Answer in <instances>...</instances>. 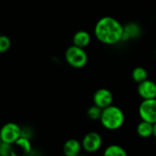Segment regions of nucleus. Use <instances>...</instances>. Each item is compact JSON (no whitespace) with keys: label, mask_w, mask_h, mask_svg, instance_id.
I'll return each instance as SVG.
<instances>
[{"label":"nucleus","mask_w":156,"mask_h":156,"mask_svg":"<svg viewBox=\"0 0 156 156\" xmlns=\"http://www.w3.org/2000/svg\"><path fill=\"white\" fill-rule=\"evenodd\" d=\"M32 151L30 140L28 138L20 137L17 141L12 144L10 156H29Z\"/></svg>","instance_id":"8"},{"label":"nucleus","mask_w":156,"mask_h":156,"mask_svg":"<svg viewBox=\"0 0 156 156\" xmlns=\"http://www.w3.org/2000/svg\"><path fill=\"white\" fill-rule=\"evenodd\" d=\"M12 150V144L2 141L0 144V156H10Z\"/></svg>","instance_id":"18"},{"label":"nucleus","mask_w":156,"mask_h":156,"mask_svg":"<svg viewBox=\"0 0 156 156\" xmlns=\"http://www.w3.org/2000/svg\"><path fill=\"white\" fill-rule=\"evenodd\" d=\"M152 136L156 139V123L153 124V134H152Z\"/></svg>","instance_id":"21"},{"label":"nucleus","mask_w":156,"mask_h":156,"mask_svg":"<svg viewBox=\"0 0 156 156\" xmlns=\"http://www.w3.org/2000/svg\"><path fill=\"white\" fill-rule=\"evenodd\" d=\"M1 142H2V140H1V137H0V144H1Z\"/></svg>","instance_id":"23"},{"label":"nucleus","mask_w":156,"mask_h":156,"mask_svg":"<svg viewBox=\"0 0 156 156\" xmlns=\"http://www.w3.org/2000/svg\"><path fill=\"white\" fill-rule=\"evenodd\" d=\"M64 57L67 63L75 69L83 68L88 61V56L85 49L77 47L75 45L70 46L66 50Z\"/></svg>","instance_id":"3"},{"label":"nucleus","mask_w":156,"mask_h":156,"mask_svg":"<svg viewBox=\"0 0 156 156\" xmlns=\"http://www.w3.org/2000/svg\"><path fill=\"white\" fill-rule=\"evenodd\" d=\"M78 156H88V155H87V154H83V153H81V154H79Z\"/></svg>","instance_id":"22"},{"label":"nucleus","mask_w":156,"mask_h":156,"mask_svg":"<svg viewBox=\"0 0 156 156\" xmlns=\"http://www.w3.org/2000/svg\"><path fill=\"white\" fill-rule=\"evenodd\" d=\"M0 137L2 141L13 144L21 137V127L15 122H8L0 129Z\"/></svg>","instance_id":"5"},{"label":"nucleus","mask_w":156,"mask_h":156,"mask_svg":"<svg viewBox=\"0 0 156 156\" xmlns=\"http://www.w3.org/2000/svg\"><path fill=\"white\" fill-rule=\"evenodd\" d=\"M11 47V41L7 35H0V54L7 52Z\"/></svg>","instance_id":"17"},{"label":"nucleus","mask_w":156,"mask_h":156,"mask_svg":"<svg viewBox=\"0 0 156 156\" xmlns=\"http://www.w3.org/2000/svg\"><path fill=\"white\" fill-rule=\"evenodd\" d=\"M124 31L129 36L130 39H137L141 34V28L138 23L129 22L124 26Z\"/></svg>","instance_id":"14"},{"label":"nucleus","mask_w":156,"mask_h":156,"mask_svg":"<svg viewBox=\"0 0 156 156\" xmlns=\"http://www.w3.org/2000/svg\"><path fill=\"white\" fill-rule=\"evenodd\" d=\"M29 156H41V153L37 150H32L29 154Z\"/></svg>","instance_id":"20"},{"label":"nucleus","mask_w":156,"mask_h":156,"mask_svg":"<svg viewBox=\"0 0 156 156\" xmlns=\"http://www.w3.org/2000/svg\"><path fill=\"white\" fill-rule=\"evenodd\" d=\"M99 121L106 129L118 130L124 125L125 114L120 108L111 105L103 109Z\"/></svg>","instance_id":"2"},{"label":"nucleus","mask_w":156,"mask_h":156,"mask_svg":"<svg viewBox=\"0 0 156 156\" xmlns=\"http://www.w3.org/2000/svg\"><path fill=\"white\" fill-rule=\"evenodd\" d=\"M139 116L141 120L156 123V98L143 99L139 107Z\"/></svg>","instance_id":"6"},{"label":"nucleus","mask_w":156,"mask_h":156,"mask_svg":"<svg viewBox=\"0 0 156 156\" xmlns=\"http://www.w3.org/2000/svg\"><path fill=\"white\" fill-rule=\"evenodd\" d=\"M93 103L102 109L113 105V95L111 91L107 88H100L97 90L93 96Z\"/></svg>","instance_id":"7"},{"label":"nucleus","mask_w":156,"mask_h":156,"mask_svg":"<svg viewBox=\"0 0 156 156\" xmlns=\"http://www.w3.org/2000/svg\"><path fill=\"white\" fill-rule=\"evenodd\" d=\"M83 151L87 153H95L98 151L103 145L102 136L97 131H89L87 132L81 140Z\"/></svg>","instance_id":"4"},{"label":"nucleus","mask_w":156,"mask_h":156,"mask_svg":"<svg viewBox=\"0 0 156 156\" xmlns=\"http://www.w3.org/2000/svg\"><path fill=\"white\" fill-rule=\"evenodd\" d=\"M62 156H65V155H64V154H62Z\"/></svg>","instance_id":"24"},{"label":"nucleus","mask_w":156,"mask_h":156,"mask_svg":"<svg viewBox=\"0 0 156 156\" xmlns=\"http://www.w3.org/2000/svg\"><path fill=\"white\" fill-rule=\"evenodd\" d=\"M83 150L82 143L76 139H68L62 145V153L65 156H78Z\"/></svg>","instance_id":"10"},{"label":"nucleus","mask_w":156,"mask_h":156,"mask_svg":"<svg viewBox=\"0 0 156 156\" xmlns=\"http://www.w3.org/2000/svg\"><path fill=\"white\" fill-rule=\"evenodd\" d=\"M102 111H103V109L101 108H99L96 105H93L87 109V115L92 120H100Z\"/></svg>","instance_id":"16"},{"label":"nucleus","mask_w":156,"mask_h":156,"mask_svg":"<svg viewBox=\"0 0 156 156\" xmlns=\"http://www.w3.org/2000/svg\"><path fill=\"white\" fill-rule=\"evenodd\" d=\"M124 26L116 19L107 16L101 18L95 26V36L102 43L115 45L121 41Z\"/></svg>","instance_id":"1"},{"label":"nucleus","mask_w":156,"mask_h":156,"mask_svg":"<svg viewBox=\"0 0 156 156\" xmlns=\"http://www.w3.org/2000/svg\"><path fill=\"white\" fill-rule=\"evenodd\" d=\"M155 53H156V51H155Z\"/></svg>","instance_id":"25"},{"label":"nucleus","mask_w":156,"mask_h":156,"mask_svg":"<svg viewBox=\"0 0 156 156\" xmlns=\"http://www.w3.org/2000/svg\"><path fill=\"white\" fill-rule=\"evenodd\" d=\"M103 156H128V152L122 146L114 143L105 148Z\"/></svg>","instance_id":"13"},{"label":"nucleus","mask_w":156,"mask_h":156,"mask_svg":"<svg viewBox=\"0 0 156 156\" xmlns=\"http://www.w3.org/2000/svg\"><path fill=\"white\" fill-rule=\"evenodd\" d=\"M138 95L142 99L156 98V84L151 80H145L138 85Z\"/></svg>","instance_id":"9"},{"label":"nucleus","mask_w":156,"mask_h":156,"mask_svg":"<svg viewBox=\"0 0 156 156\" xmlns=\"http://www.w3.org/2000/svg\"><path fill=\"white\" fill-rule=\"evenodd\" d=\"M90 42H91V36L86 30H78L77 32L74 33L73 37V43L77 47L85 49L90 44Z\"/></svg>","instance_id":"11"},{"label":"nucleus","mask_w":156,"mask_h":156,"mask_svg":"<svg viewBox=\"0 0 156 156\" xmlns=\"http://www.w3.org/2000/svg\"><path fill=\"white\" fill-rule=\"evenodd\" d=\"M136 132L139 137L142 139H148L153 134V124L141 120L136 127Z\"/></svg>","instance_id":"12"},{"label":"nucleus","mask_w":156,"mask_h":156,"mask_svg":"<svg viewBox=\"0 0 156 156\" xmlns=\"http://www.w3.org/2000/svg\"><path fill=\"white\" fill-rule=\"evenodd\" d=\"M131 77L136 83L140 84L148 79V73L145 68L139 66L133 69L131 73Z\"/></svg>","instance_id":"15"},{"label":"nucleus","mask_w":156,"mask_h":156,"mask_svg":"<svg viewBox=\"0 0 156 156\" xmlns=\"http://www.w3.org/2000/svg\"><path fill=\"white\" fill-rule=\"evenodd\" d=\"M32 136V129L29 127H24V128H21V137H24V138H28L30 140Z\"/></svg>","instance_id":"19"}]
</instances>
